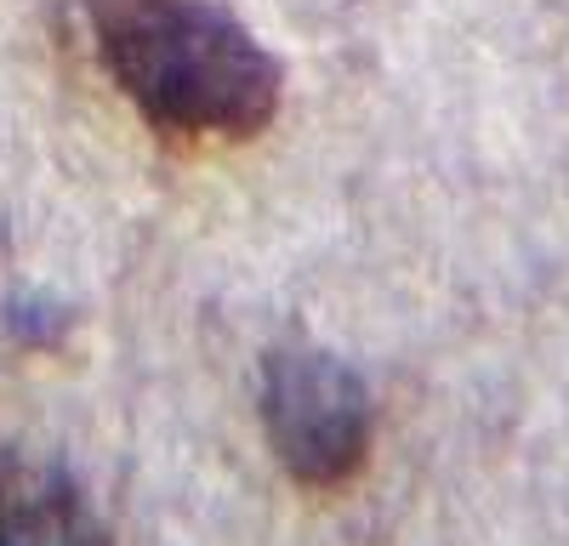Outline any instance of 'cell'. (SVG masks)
<instances>
[{"label": "cell", "mask_w": 569, "mask_h": 546, "mask_svg": "<svg viewBox=\"0 0 569 546\" xmlns=\"http://www.w3.org/2000/svg\"><path fill=\"white\" fill-rule=\"evenodd\" d=\"M98 46L137 114L177 143H246L279 109V63L211 0H98Z\"/></svg>", "instance_id": "6da1fadb"}, {"label": "cell", "mask_w": 569, "mask_h": 546, "mask_svg": "<svg viewBox=\"0 0 569 546\" xmlns=\"http://www.w3.org/2000/svg\"><path fill=\"white\" fill-rule=\"evenodd\" d=\"M262 433L302 489H342L370 455V393L325 347H273L262 364Z\"/></svg>", "instance_id": "7a4b0ae2"}, {"label": "cell", "mask_w": 569, "mask_h": 546, "mask_svg": "<svg viewBox=\"0 0 569 546\" xmlns=\"http://www.w3.org/2000/svg\"><path fill=\"white\" fill-rule=\"evenodd\" d=\"M0 546H109L86 495L58 467L0 473Z\"/></svg>", "instance_id": "3957f363"}]
</instances>
